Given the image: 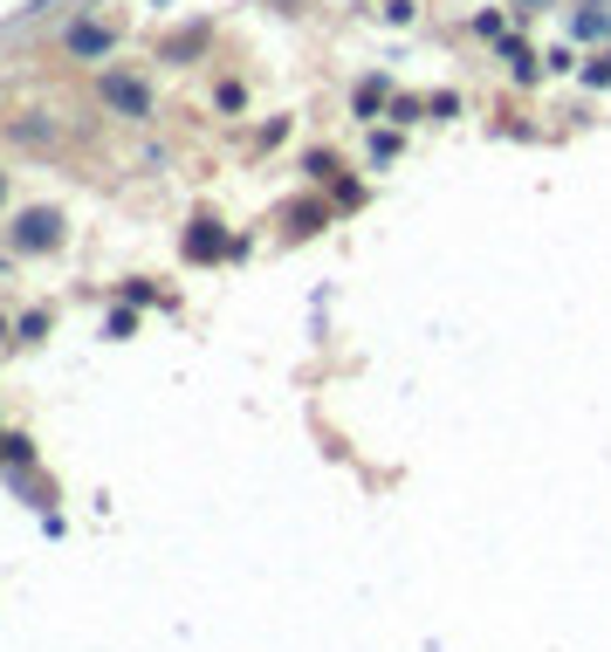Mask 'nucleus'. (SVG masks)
I'll return each instance as SVG.
<instances>
[{"mask_svg": "<svg viewBox=\"0 0 611 652\" xmlns=\"http://www.w3.org/2000/svg\"><path fill=\"white\" fill-rule=\"evenodd\" d=\"M49 234H56L49 214H28V220H21V240H28V248H35V240H49Z\"/></svg>", "mask_w": 611, "mask_h": 652, "instance_id": "f257e3e1", "label": "nucleus"}, {"mask_svg": "<svg viewBox=\"0 0 611 652\" xmlns=\"http://www.w3.org/2000/svg\"><path fill=\"white\" fill-rule=\"evenodd\" d=\"M104 90H110V97H117V103H125V110H145V97H138V90H131V83H125V76H110V83H104Z\"/></svg>", "mask_w": 611, "mask_h": 652, "instance_id": "f03ea898", "label": "nucleus"}, {"mask_svg": "<svg viewBox=\"0 0 611 652\" xmlns=\"http://www.w3.org/2000/svg\"><path fill=\"white\" fill-rule=\"evenodd\" d=\"M69 49H83V56H97V49H104V28H76V34H69Z\"/></svg>", "mask_w": 611, "mask_h": 652, "instance_id": "7ed1b4c3", "label": "nucleus"}]
</instances>
